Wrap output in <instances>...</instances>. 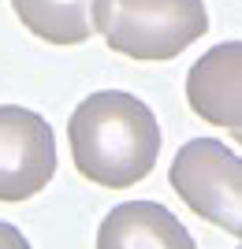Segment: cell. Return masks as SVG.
<instances>
[{
  "label": "cell",
  "instance_id": "2",
  "mask_svg": "<svg viewBox=\"0 0 242 249\" xmlns=\"http://www.w3.org/2000/svg\"><path fill=\"white\" fill-rule=\"evenodd\" d=\"M93 30L127 60L164 63L205 37V0H97Z\"/></svg>",
  "mask_w": 242,
  "mask_h": 249
},
{
  "label": "cell",
  "instance_id": "1",
  "mask_svg": "<svg viewBox=\"0 0 242 249\" xmlns=\"http://www.w3.org/2000/svg\"><path fill=\"white\" fill-rule=\"evenodd\" d=\"M74 171L105 190H127L157 167L160 126L146 101L127 89H97L67 119Z\"/></svg>",
  "mask_w": 242,
  "mask_h": 249
},
{
  "label": "cell",
  "instance_id": "10",
  "mask_svg": "<svg viewBox=\"0 0 242 249\" xmlns=\"http://www.w3.org/2000/svg\"><path fill=\"white\" fill-rule=\"evenodd\" d=\"M239 249H242V242H239Z\"/></svg>",
  "mask_w": 242,
  "mask_h": 249
},
{
  "label": "cell",
  "instance_id": "3",
  "mask_svg": "<svg viewBox=\"0 0 242 249\" xmlns=\"http://www.w3.org/2000/svg\"><path fill=\"white\" fill-rule=\"evenodd\" d=\"M171 190L198 219L242 242V156L216 138H190L171 160Z\"/></svg>",
  "mask_w": 242,
  "mask_h": 249
},
{
  "label": "cell",
  "instance_id": "8",
  "mask_svg": "<svg viewBox=\"0 0 242 249\" xmlns=\"http://www.w3.org/2000/svg\"><path fill=\"white\" fill-rule=\"evenodd\" d=\"M0 249H34V246L22 238V231L15 227V223H4V219H0Z\"/></svg>",
  "mask_w": 242,
  "mask_h": 249
},
{
  "label": "cell",
  "instance_id": "7",
  "mask_svg": "<svg viewBox=\"0 0 242 249\" xmlns=\"http://www.w3.org/2000/svg\"><path fill=\"white\" fill-rule=\"evenodd\" d=\"M19 22L49 45H82L93 30L97 0H11Z\"/></svg>",
  "mask_w": 242,
  "mask_h": 249
},
{
  "label": "cell",
  "instance_id": "4",
  "mask_svg": "<svg viewBox=\"0 0 242 249\" xmlns=\"http://www.w3.org/2000/svg\"><path fill=\"white\" fill-rule=\"evenodd\" d=\"M56 175V134L49 119L22 104H0V201L19 205Z\"/></svg>",
  "mask_w": 242,
  "mask_h": 249
},
{
  "label": "cell",
  "instance_id": "5",
  "mask_svg": "<svg viewBox=\"0 0 242 249\" xmlns=\"http://www.w3.org/2000/svg\"><path fill=\"white\" fill-rule=\"evenodd\" d=\"M190 112L223 130H242V41L212 45L186 74Z\"/></svg>",
  "mask_w": 242,
  "mask_h": 249
},
{
  "label": "cell",
  "instance_id": "6",
  "mask_svg": "<svg viewBox=\"0 0 242 249\" xmlns=\"http://www.w3.org/2000/svg\"><path fill=\"white\" fill-rule=\"evenodd\" d=\"M97 249H198L183 219L157 201H123L97 227Z\"/></svg>",
  "mask_w": 242,
  "mask_h": 249
},
{
  "label": "cell",
  "instance_id": "9",
  "mask_svg": "<svg viewBox=\"0 0 242 249\" xmlns=\"http://www.w3.org/2000/svg\"><path fill=\"white\" fill-rule=\"evenodd\" d=\"M231 134H235V142H239V145H242V130H231Z\"/></svg>",
  "mask_w": 242,
  "mask_h": 249
}]
</instances>
